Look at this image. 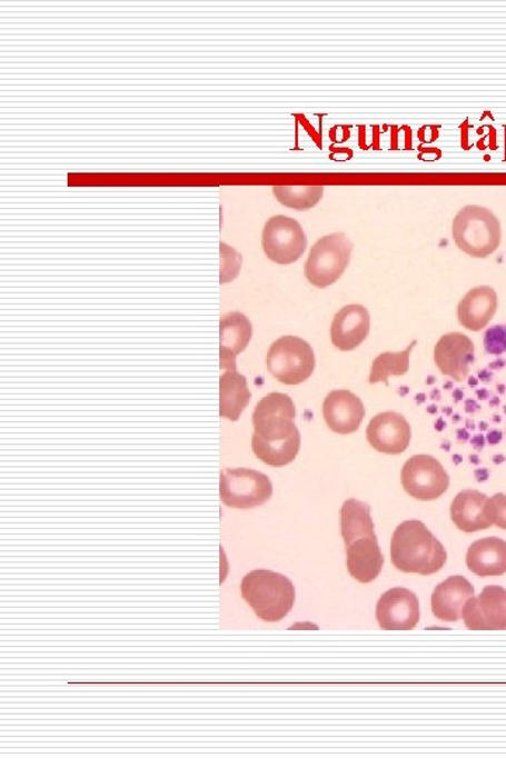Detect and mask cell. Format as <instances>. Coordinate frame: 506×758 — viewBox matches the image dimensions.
I'll return each instance as SVG.
<instances>
[{"instance_id":"cell-1","label":"cell","mask_w":506,"mask_h":758,"mask_svg":"<svg viewBox=\"0 0 506 758\" xmlns=\"http://www.w3.org/2000/svg\"><path fill=\"white\" fill-rule=\"evenodd\" d=\"M295 419V402L286 393H269L255 408L252 451L266 466L281 468L295 461L301 447Z\"/></svg>"},{"instance_id":"cell-2","label":"cell","mask_w":506,"mask_h":758,"mask_svg":"<svg viewBox=\"0 0 506 758\" xmlns=\"http://www.w3.org/2000/svg\"><path fill=\"white\" fill-rule=\"evenodd\" d=\"M391 560L404 574L428 576L444 568L447 552L424 522L409 520L401 522L393 533Z\"/></svg>"},{"instance_id":"cell-3","label":"cell","mask_w":506,"mask_h":758,"mask_svg":"<svg viewBox=\"0 0 506 758\" xmlns=\"http://www.w3.org/2000/svg\"><path fill=\"white\" fill-rule=\"evenodd\" d=\"M244 600L260 619L279 622L290 612L296 601V589L286 576L258 569L245 576L241 584Z\"/></svg>"},{"instance_id":"cell-4","label":"cell","mask_w":506,"mask_h":758,"mask_svg":"<svg viewBox=\"0 0 506 758\" xmlns=\"http://www.w3.org/2000/svg\"><path fill=\"white\" fill-rule=\"evenodd\" d=\"M453 239L459 249L473 258L484 259L499 248L498 218L487 208L467 206L453 221Z\"/></svg>"},{"instance_id":"cell-5","label":"cell","mask_w":506,"mask_h":758,"mask_svg":"<svg viewBox=\"0 0 506 758\" xmlns=\"http://www.w3.org/2000/svg\"><path fill=\"white\" fill-rule=\"evenodd\" d=\"M316 355L306 340L297 336H284L270 346L268 370L277 381L286 386H298L312 376Z\"/></svg>"},{"instance_id":"cell-6","label":"cell","mask_w":506,"mask_h":758,"mask_svg":"<svg viewBox=\"0 0 506 758\" xmlns=\"http://www.w3.org/2000/svg\"><path fill=\"white\" fill-rule=\"evenodd\" d=\"M351 242L345 233H331L314 245L308 256L307 280L318 288H327L337 282L349 265Z\"/></svg>"},{"instance_id":"cell-7","label":"cell","mask_w":506,"mask_h":758,"mask_svg":"<svg viewBox=\"0 0 506 758\" xmlns=\"http://www.w3.org/2000/svg\"><path fill=\"white\" fill-rule=\"evenodd\" d=\"M274 495L268 475L254 469H227L221 472L220 496L222 503L236 509H254L262 506Z\"/></svg>"},{"instance_id":"cell-8","label":"cell","mask_w":506,"mask_h":758,"mask_svg":"<svg viewBox=\"0 0 506 758\" xmlns=\"http://www.w3.org/2000/svg\"><path fill=\"white\" fill-rule=\"evenodd\" d=\"M401 482L405 492L414 499L433 501L447 492L450 478L438 459L420 453L405 462Z\"/></svg>"},{"instance_id":"cell-9","label":"cell","mask_w":506,"mask_h":758,"mask_svg":"<svg viewBox=\"0 0 506 758\" xmlns=\"http://www.w3.org/2000/svg\"><path fill=\"white\" fill-rule=\"evenodd\" d=\"M262 247L277 265L296 263L307 249V237L300 222L290 217H271L264 228Z\"/></svg>"},{"instance_id":"cell-10","label":"cell","mask_w":506,"mask_h":758,"mask_svg":"<svg viewBox=\"0 0 506 758\" xmlns=\"http://www.w3.org/2000/svg\"><path fill=\"white\" fill-rule=\"evenodd\" d=\"M462 618L470 631H506V589L484 587L482 595L466 602Z\"/></svg>"},{"instance_id":"cell-11","label":"cell","mask_w":506,"mask_h":758,"mask_svg":"<svg viewBox=\"0 0 506 758\" xmlns=\"http://www.w3.org/2000/svg\"><path fill=\"white\" fill-rule=\"evenodd\" d=\"M376 618L385 631H411L419 622L418 597L404 587L388 590L377 602Z\"/></svg>"},{"instance_id":"cell-12","label":"cell","mask_w":506,"mask_h":758,"mask_svg":"<svg viewBox=\"0 0 506 758\" xmlns=\"http://www.w3.org/2000/svg\"><path fill=\"white\" fill-rule=\"evenodd\" d=\"M367 441L376 451L398 456L411 441V426L403 415L385 412L375 416L366 430Z\"/></svg>"},{"instance_id":"cell-13","label":"cell","mask_w":506,"mask_h":758,"mask_svg":"<svg viewBox=\"0 0 506 758\" xmlns=\"http://www.w3.org/2000/svg\"><path fill=\"white\" fill-rule=\"evenodd\" d=\"M435 362L444 376L465 381L474 362V343L462 333L441 336L435 347Z\"/></svg>"},{"instance_id":"cell-14","label":"cell","mask_w":506,"mask_h":758,"mask_svg":"<svg viewBox=\"0 0 506 758\" xmlns=\"http://www.w3.org/2000/svg\"><path fill=\"white\" fill-rule=\"evenodd\" d=\"M323 412L329 429L343 436L358 431L366 415L360 398L346 389L328 393L324 400Z\"/></svg>"},{"instance_id":"cell-15","label":"cell","mask_w":506,"mask_h":758,"mask_svg":"<svg viewBox=\"0 0 506 758\" xmlns=\"http://www.w3.org/2000/svg\"><path fill=\"white\" fill-rule=\"evenodd\" d=\"M370 332V313L365 307L348 306L335 315L331 327V340L337 349L355 350L366 340Z\"/></svg>"},{"instance_id":"cell-16","label":"cell","mask_w":506,"mask_h":758,"mask_svg":"<svg viewBox=\"0 0 506 758\" xmlns=\"http://www.w3.org/2000/svg\"><path fill=\"white\" fill-rule=\"evenodd\" d=\"M474 597V587L463 576H450L441 581L433 595V612L445 622L459 621L466 602Z\"/></svg>"},{"instance_id":"cell-17","label":"cell","mask_w":506,"mask_h":758,"mask_svg":"<svg viewBox=\"0 0 506 758\" xmlns=\"http://www.w3.org/2000/svg\"><path fill=\"white\" fill-rule=\"evenodd\" d=\"M348 557V570L351 578L360 584H370L381 574L385 557L378 547L377 537H365L356 539L350 546L346 547Z\"/></svg>"},{"instance_id":"cell-18","label":"cell","mask_w":506,"mask_h":758,"mask_svg":"<svg viewBox=\"0 0 506 758\" xmlns=\"http://www.w3.org/2000/svg\"><path fill=\"white\" fill-rule=\"evenodd\" d=\"M252 338V325L241 312H231L220 320V356L222 370H236V357Z\"/></svg>"},{"instance_id":"cell-19","label":"cell","mask_w":506,"mask_h":758,"mask_svg":"<svg viewBox=\"0 0 506 758\" xmlns=\"http://www.w3.org/2000/svg\"><path fill=\"white\" fill-rule=\"evenodd\" d=\"M497 292L492 287L482 286L468 291L457 308L462 327L479 332L487 327L497 311Z\"/></svg>"},{"instance_id":"cell-20","label":"cell","mask_w":506,"mask_h":758,"mask_svg":"<svg viewBox=\"0 0 506 758\" xmlns=\"http://www.w3.org/2000/svg\"><path fill=\"white\" fill-rule=\"evenodd\" d=\"M487 496L477 490L460 492L450 507L453 522L463 532L487 530L493 526L487 515Z\"/></svg>"},{"instance_id":"cell-21","label":"cell","mask_w":506,"mask_h":758,"mask_svg":"<svg viewBox=\"0 0 506 758\" xmlns=\"http://www.w3.org/2000/svg\"><path fill=\"white\" fill-rule=\"evenodd\" d=\"M466 562L474 575L500 576L506 574V541L497 537L478 539L468 548Z\"/></svg>"},{"instance_id":"cell-22","label":"cell","mask_w":506,"mask_h":758,"mask_svg":"<svg viewBox=\"0 0 506 758\" xmlns=\"http://www.w3.org/2000/svg\"><path fill=\"white\" fill-rule=\"evenodd\" d=\"M250 391L247 378L237 370H226L220 379V415L231 421H238L249 405Z\"/></svg>"},{"instance_id":"cell-23","label":"cell","mask_w":506,"mask_h":758,"mask_svg":"<svg viewBox=\"0 0 506 758\" xmlns=\"http://www.w3.org/2000/svg\"><path fill=\"white\" fill-rule=\"evenodd\" d=\"M340 532L346 547L359 538L377 537L370 506L356 499L346 500L340 509Z\"/></svg>"},{"instance_id":"cell-24","label":"cell","mask_w":506,"mask_h":758,"mask_svg":"<svg viewBox=\"0 0 506 758\" xmlns=\"http://www.w3.org/2000/svg\"><path fill=\"white\" fill-rule=\"evenodd\" d=\"M417 343L418 341L414 340L407 349L399 351V353L387 351V353L376 357V360L373 361L369 382H385L388 386V377H401L404 373H407L409 370V356H411V351Z\"/></svg>"},{"instance_id":"cell-25","label":"cell","mask_w":506,"mask_h":758,"mask_svg":"<svg viewBox=\"0 0 506 758\" xmlns=\"http://www.w3.org/2000/svg\"><path fill=\"white\" fill-rule=\"evenodd\" d=\"M274 195L281 205L297 211L310 210L323 199L321 186H276Z\"/></svg>"},{"instance_id":"cell-26","label":"cell","mask_w":506,"mask_h":758,"mask_svg":"<svg viewBox=\"0 0 506 758\" xmlns=\"http://www.w3.org/2000/svg\"><path fill=\"white\" fill-rule=\"evenodd\" d=\"M484 350L488 355L499 356L506 351V325H497L484 333Z\"/></svg>"},{"instance_id":"cell-27","label":"cell","mask_w":506,"mask_h":758,"mask_svg":"<svg viewBox=\"0 0 506 758\" xmlns=\"http://www.w3.org/2000/svg\"><path fill=\"white\" fill-rule=\"evenodd\" d=\"M487 515L493 525L506 530V495L497 493L487 501Z\"/></svg>"}]
</instances>
